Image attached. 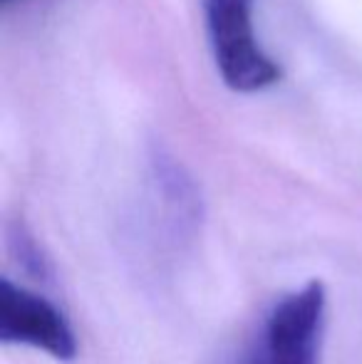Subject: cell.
<instances>
[{"label": "cell", "instance_id": "obj_4", "mask_svg": "<svg viewBox=\"0 0 362 364\" xmlns=\"http://www.w3.org/2000/svg\"><path fill=\"white\" fill-rule=\"evenodd\" d=\"M149 176L156 206L171 233L176 238L196 233L201 228L203 201L196 181L183 164L176 161L166 149L156 146L149 156Z\"/></svg>", "mask_w": 362, "mask_h": 364}, {"label": "cell", "instance_id": "obj_6", "mask_svg": "<svg viewBox=\"0 0 362 364\" xmlns=\"http://www.w3.org/2000/svg\"><path fill=\"white\" fill-rule=\"evenodd\" d=\"M0 3H3V5H10V3H13V0H0Z\"/></svg>", "mask_w": 362, "mask_h": 364}, {"label": "cell", "instance_id": "obj_2", "mask_svg": "<svg viewBox=\"0 0 362 364\" xmlns=\"http://www.w3.org/2000/svg\"><path fill=\"white\" fill-rule=\"evenodd\" d=\"M256 0H203L206 33L216 70L233 92H261L280 82V65L261 48L253 30Z\"/></svg>", "mask_w": 362, "mask_h": 364}, {"label": "cell", "instance_id": "obj_1", "mask_svg": "<svg viewBox=\"0 0 362 364\" xmlns=\"http://www.w3.org/2000/svg\"><path fill=\"white\" fill-rule=\"evenodd\" d=\"M328 290L323 280L285 292L208 364H320Z\"/></svg>", "mask_w": 362, "mask_h": 364}, {"label": "cell", "instance_id": "obj_3", "mask_svg": "<svg viewBox=\"0 0 362 364\" xmlns=\"http://www.w3.org/2000/svg\"><path fill=\"white\" fill-rule=\"evenodd\" d=\"M0 342L33 347L60 362H73L80 352L65 312L45 295L20 288L10 278L0 280Z\"/></svg>", "mask_w": 362, "mask_h": 364}, {"label": "cell", "instance_id": "obj_5", "mask_svg": "<svg viewBox=\"0 0 362 364\" xmlns=\"http://www.w3.org/2000/svg\"><path fill=\"white\" fill-rule=\"evenodd\" d=\"M8 250L28 278L38 280V283H48L53 278V265H50L48 253L23 220H15L8 225Z\"/></svg>", "mask_w": 362, "mask_h": 364}]
</instances>
